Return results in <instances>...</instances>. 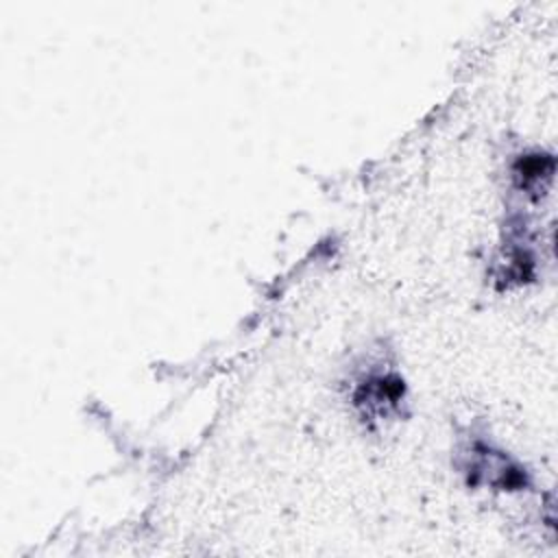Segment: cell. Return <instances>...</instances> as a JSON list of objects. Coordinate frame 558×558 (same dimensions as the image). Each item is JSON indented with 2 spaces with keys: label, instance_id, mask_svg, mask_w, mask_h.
<instances>
[{
  "label": "cell",
  "instance_id": "obj_1",
  "mask_svg": "<svg viewBox=\"0 0 558 558\" xmlns=\"http://www.w3.org/2000/svg\"><path fill=\"white\" fill-rule=\"evenodd\" d=\"M351 401L364 421H390L401 412L405 401L403 377L392 368H371L357 377Z\"/></svg>",
  "mask_w": 558,
  "mask_h": 558
},
{
  "label": "cell",
  "instance_id": "obj_2",
  "mask_svg": "<svg viewBox=\"0 0 558 558\" xmlns=\"http://www.w3.org/2000/svg\"><path fill=\"white\" fill-rule=\"evenodd\" d=\"M466 469L473 482H484L508 490L525 486V473L504 451H495L484 442H473V447H469Z\"/></svg>",
  "mask_w": 558,
  "mask_h": 558
},
{
  "label": "cell",
  "instance_id": "obj_3",
  "mask_svg": "<svg viewBox=\"0 0 558 558\" xmlns=\"http://www.w3.org/2000/svg\"><path fill=\"white\" fill-rule=\"evenodd\" d=\"M512 177L519 185V190H525L527 194H543V190L549 185L554 177V157L551 155H525L514 163Z\"/></svg>",
  "mask_w": 558,
  "mask_h": 558
}]
</instances>
